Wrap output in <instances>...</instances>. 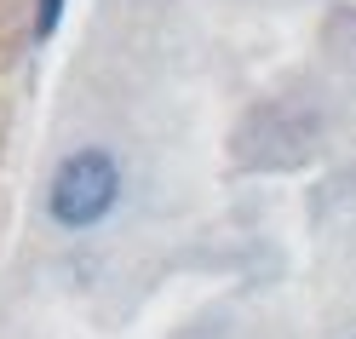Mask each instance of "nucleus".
Listing matches in <instances>:
<instances>
[{"mask_svg":"<svg viewBox=\"0 0 356 339\" xmlns=\"http://www.w3.org/2000/svg\"><path fill=\"white\" fill-rule=\"evenodd\" d=\"M58 17H63V0H40V12H35V35L47 40V35L58 29Z\"/></svg>","mask_w":356,"mask_h":339,"instance_id":"nucleus-2","label":"nucleus"},{"mask_svg":"<svg viewBox=\"0 0 356 339\" xmlns=\"http://www.w3.org/2000/svg\"><path fill=\"white\" fill-rule=\"evenodd\" d=\"M121 196V167L109 150H75L70 161L52 173V190H47V213L63 224V230H86L98 224Z\"/></svg>","mask_w":356,"mask_h":339,"instance_id":"nucleus-1","label":"nucleus"}]
</instances>
